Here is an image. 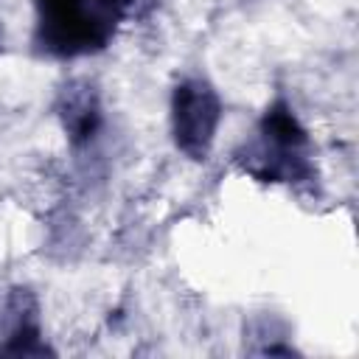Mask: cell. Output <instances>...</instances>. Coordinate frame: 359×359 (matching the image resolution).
<instances>
[{
	"instance_id": "cell-1",
	"label": "cell",
	"mask_w": 359,
	"mask_h": 359,
	"mask_svg": "<svg viewBox=\"0 0 359 359\" xmlns=\"http://www.w3.org/2000/svg\"><path fill=\"white\" fill-rule=\"evenodd\" d=\"M236 165L258 182L289 185L294 191L317 188L314 146L286 98H275L252 135L233 151Z\"/></svg>"
},
{
	"instance_id": "cell-2",
	"label": "cell",
	"mask_w": 359,
	"mask_h": 359,
	"mask_svg": "<svg viewBox=\"0 0 359 359\" xmlns=\"http://www.w3.org/2000/svg\"><path fill=\"white\" fill-rule=\"evenodd\" d=\"M34 48L56 59L104 50L121 22L109 0H34Z\"/></svg>"
},
{
	"instance_id": "cell-3",
	"label": "cell",
	"mask_w": 359,
	"mask_h": 359,
	"mask_svg": "<svg viewBox=\"0 0 359 359\" xmlns=\"http://www.w3.org/2000/svg\"><path fill=\"white\" fill-rule=\"evenodd\" d=\"M222 123V98L202 76H185L171 93V137L194 163L208 160Z\"/></svg>"
},
{
	"instance_id": "cell-4",
	"label": "cell",
	"mask_w": 359,
	"mask_h": 359,
	"mask_svg": "<svg viewBox=\"0 0 359 359\" xmlns=\"http://www.w3.org/2000/svg\"><path fill=\"white\" fill-rule=\"evenodd\" d=\"M0 356H53L42 337L39 303L28 286H11L0 297Z\"/></svg>"
},
{
	"instance_id": "cell-5",
	"label": "cell",
	"mask_w": 359,
	"mask_h": 359,
	"mask_svg": "<svg viewBox=\"0 0 359 359\" xmlns=\"http://www.w3.org/2000/svg\"><path fill=\"white\" fill-rule=\"evenodd\" d=\"M56 115L59 123L65 129V137L70 140V146L81 149L90 146L101 129V95L95 90L93 81L87 79H73L67 84H62L59 95H56Z\"/></svg>"
},
{
	"instance_id": "cell-6",
	"label": "cell",
	"mask_w": 359,
	"mask_h": 359,
	"mask_svg": "<svg viewBox=\"0 0 359 359\" xmlns=\"http://www.w3.org/2000/svg\"><path fill=\"white\" fill-rule=\"evenodd\" d=\"M109 6L118 20H146L160 6V0H109Z\"/></svg>"
},
{
	"instance_id": "cell-7",
	"label": "cell",
	"mask_w": 359,
	"mask_h": 359,
	"mask_svg": "<svg viewBox=\"0 0 359 359\" xmlns=\"http://www.w3.org/2000/svg\"><path fill=\"white\" fill-rule=\"evenodd\" d=\"M0 45H3V34H0Z\"/></svg>"
}]
</instances>
